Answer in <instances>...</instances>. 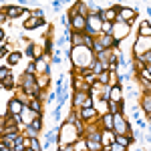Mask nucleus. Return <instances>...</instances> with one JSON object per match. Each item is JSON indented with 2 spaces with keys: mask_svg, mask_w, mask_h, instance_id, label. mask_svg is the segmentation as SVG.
Returning a JSON list of instances; mask_svg holds the SVG:
<instances>
[{
  "mask_svg": "<svg viewBox=\"0 0 151 151\" xmlns=\"http://www.w3.org/2000/svg\"><path fill=\"white\" fill-rule=\"evenodd\" d=\"M50 6H52V8H55V10H58V8H60V2H55V0H52V2H50Z\"/></svg>",
  "mask_w": 151,
  "mask_h": 151,
  "instance_id": "23",
  "label": "nucleus"
},
{
  "mask_svg": "<svg viewBox=\"0 0 151 151\" xmlns=\"http://www.w3.org/2000/svg\"><path fill=\"white\" fill-rule=\"evenodd\" d=\"M60 151H73V147H69V145H67V147H63Z\"/></svg>",
  "mask_w": 151,
  "mask_h": 151,
  "instance_id": "26",
  "label": "nucleus"
},
{
  "mask_svg": "<svg viewBox=\"0 0 151 151\" xmlns=\"http://www.w3.org/2000/svg\"><path fill=\"white\" fill-rule=\"evenodd\" d=\"M117 143H119V145H123V147H125V145H129V141H131V137H123V135H117Z\"/></svg>",
  "mask_w": 151,
  "mask_h": 151,
  "instance_id": "13",
  "label": "nucleus"
},
{
  "mask_svg": "<svg viewBox=\"0 0 151 151\" xmlns=\"http://www.w3.org/2000/svg\"><path fill=\"white\" fill-rule=\"evenodd\" d=\"M147 35H151V26L143 24V26H141V36H147Z\"/></svg>",
  "mask_w": 151,
  "mask_h": 151,
  "instance_id": "17",
  "label": "nucleus"
},
{
  "mask_svg": "<svg viewBox=\"0 0 151 151\" xmlns=\"http://www.w3.org/2000/svg\"><path fill=\"white\" fill-rule=\"evenodd\" d=\"M22 111V103H18L16 99H12L10 101V113H20Z\"/></svg>",
  "mask_w": 151,
  "mask_h": 151,
  "instance_id": "7",
  "label": "nucleus"
},
{
  "mask_svg": "<svg viewBox=\"0 0 151 151\" xmlns=\"http://www.w3.org/2000/svg\"><path fill=\"white\" fill-rule=\"evenodd\" d=\"M75 28H87V24H85V18H83L81 14H75V22H73Z\"/></svg>",
  "mask_w": 151,
  "mask_h": 151,
  "instance_id": "6",
  "label": "nucleus"
},
{
  "mask_svg": "<svg viewBox=\"0 0 151 151\" xmlns=\"http://www.w3.org/2000/svg\"><path fill=\"white\" fill-rule=\"evenodd\" d=\"M26 73H28V75H35V73H36V63H30L28 69H26Z\"/></svg>",
  "mask_w": 151,
  "mask_h": 151,
  "instance_id": "19",
  "label": "nucleus"
},
{
  "mask_svg": "<svg viewBox=\"0 0 151 151\" xmlns=\"http://www.w3.org/2000/svg\"><path fill=\"white\" fill-rule=\"evenodd\" d=\"M28 109H30V111H38V113H40V103H38V101H30V103H28Z\"/></svg>",
  "mask_w": 151,
  "mask_h": 151,
  "instance_id": "15",
  "label": "nucleus"
},
{
  "mask_svg": "<svg viewBox=\"0 0 151 151\" xmlns=\"http://www.w3.org/2000/svg\"><path fill=\"white\" fill-rule=\"evenodd\" d=\"M143 77H151V63L145 67V69H143Z\"/></svg>",
  "mask_w": 151,
  "mask_h": 151,
  "instance_id": "21",
  "label": "nucleus"
},
{
  "mask_svg": "<svg viewBox=\"0 0 151 151\" xmlns=\"http://www.w3.org/2000/svg\"><path fill=\"white\" fill-rule=\"evenodd\" d=\"M0 151H12V149L8 147V145H6V143H2V147H0Z\"/></svg>",
  "mask_w": 151,
  "mask_h": 151,
  "instance_id": "24",
  "label": "nucleus"
},
{
  "mask_svg": "<svg viewBox=\"0 0 151 151\" xmlns=\"http://www.w3.org/2000/svg\"><path fill=\"white\" fill-rule=\"evenodd\" d=\"M20 12H22V8H18V6H10V8L6 10V14H8V16H18Z\"/></svg>",
  "mask_w": 151,
  "mask_h": 151,
  "instance_id": "10",
  "label": "nucleus"
},
{
  "mask_svg": "<svg viewBox=\"0 0 151 151\" xmlns=\"http://www.w3.org/2000/svg\"><path fill=\"white\" fill-rule=\"evenodd\" d=\"M103 18H101V14H91L89 16V24H87V32H97V30H101L103 28V22H101Z\"/></svg>",
  "mask_w": 151,
  "mask_h": 151,
  "instance_id": "1",
  "label": "nucleus"
},
{
  "mask_svg": "<svg viewBox=\"0 0 151 151\" xmlns=\"http://www.w3.org/2000/svg\"><path fill=\"white\" fill-rule=\"evenodd\" d=\"M81 115H83V119H91V117H97V111L93 107H83Z\"/></svg>",
  "mask_w": 151,
  "mask_h": 151,
  "instance_id": "4",
  "label": "nucleus"
},
{
  "mask_svg": "<svg viewBox=\"0 0 151 151\" xmlns=\"http://www.w3.org/2000/svg\"><path fill=\"white\" fill-rule=\"evenodd\" d=\"M2 87H6V89H12V77L8 75L6 79H2Z\"/></svg>",
  "mask_w": 151,
  "mask_h": 151,
  "instance_id": "16",
  "label": "nucleus"
},
{
  "mask_svg": "<svg viewBox=\"0 0 151 151\" xmlns=\"http://www.w3.org/2000/svg\"><path fill=\"white\" fill-rule=\"evenodd\" d=\"M119 99H121V89L111 87V99H109V103H117Z\"/></svg>",
  "mask_w": 151,
  "mask_h": 151,
  "instance_id": "5",
  "label": "nucleus"
},
{
  "mask_svg": "<svg viewBox=\"0 0 151 151\" xmlns=\"http://www.w3.org/2000/svg\"><path fill=\"white\" fill-rule=\"evenodd\" d=\"M113 127L119 131V135H123V133L129 129V125L123 121V117H121V115H115V125H113Z\"/></svg>",
  "mask_w": 151,
  "mask_h": 151,
  "instance_id": "3",
  "label": "nucleus"
},
{
  "mask_svg": "<svg viewBox=\"0 0 151 151\" xmlns=\"http://www.w3.org/2000/svg\"><path fill=\"white\" fill-rule=\"evenodd\" d=\"M8 60H10V65H14V63H18V60H20V55H18V52H12Z\"/></svg>",
  "mask_w": 151,
  "mask_h": 151,
  "instance_id": "18",
  "label": "nucleus"
},
{
  "mask_svg": "<svg viewBox=\"0 0 151 151\" xmlns=\"http://www.w3.org/2000/svg\"><path fill=\"white\" fill-rule=\"evenodd\" d=\"M47 50H48V52L52 50V40H47Z\"/></svg>",
  "mask_w": 151,
  "mask_h": 151,
  "instance_id": "25",
  "label": "nucleus"
},
{
  "mask_svg": "<svg viewBox=\"0 0 151 151\" xmlns=\"http://www.w3.org/2000/svg\"><path fill=\"white\" fill-rule=\"evenodd\" d=\"M14 141H16L14 151H24V139H22V137H18V139H14Z\"/></svg>",
  "mask_w": 151,
  "mask_h": 151,
  "instance_id": "14",
  "label": "nucleus"
},
{
  "mask_svg": "<svg viewBox=\"0 0 151 151\" xmlns=\"http://www.w3.org/2000/svg\"><path fill=\"white\" fill-rule=\"evenodd\" d=\"M57 135H58V129H52V131H48V135H47V141H48V143H52V141H57Z\"/></svg>",
  "mask_w": 151,
  "mask_h": 151,
  "instance_id": "12",
  "label": "nucleus"
},
{
  "mask_svg": "<svg viewBox=\"0 0 151 151\" xmlns=\"http://www.w3.org/2000/svg\"><path fill=\"white\" fill-rule=\"evenodd\" d=\"M113 119H115L113 115H105L103 123H105V127H107V129H113V125H115V121H113Z\"/></svg>",
  "mask_w": 151,
  "mask_h": 151,
  "instance_id": "9",
  "label": "nucleus"
},
{
  "mask_svg": "<svg viewBox=\"0 0 151 151\" xmlns=\"http://www.w3.org/2000/svg\"><path fill=\"white\" fill-rule=\"evenodd\" d=\"M42 22H45V20H40V18H28L24 26H26V28H36L38 24H42Z\"/></svg>",
  "mask_w": 151,
  "mask_h": 151,
  "instance_id": "8",
  "label": "nucleus"
},
{
  "mask_svg": "<svg viewBox=\"0 0 151 151\" xmlns=\"http://www.w3.org/2000/svg\"><path fill=\"white\" fill-rule=\"evenodd\" d=\"M143 109H145V111L151 115V95H147V97L143 99Z\"/></svg>",
  "mask_w": 151,
  "mask_h": 151,
  "instance_id": "11",
  "label": "nucleus"
},
{
  "mask_svg": "<svg viewBox=\"0 0 151 151\" xmlns=\"http://www.w3.org/2000/svg\"><path fill=\"white\" fill-rule=\"evenodd\" d=\"M99 81H101V83H107V73H105V70L99 75Z\"/></svg>",
  "mask_w": 151,
  "mask_h": 151,
  "instance_id": "22",
  "label": "nucleus"
},
{
  "mask_svg": "<svg viewBox=\"0 0 151 151\" xmlns=\"http://www.w3.org/2000/svg\"><path fill=\"white\" fill-rule=\"evenodd\" d=\"M135 14H137V10H131V8H119V16H121V18H117V20L127 22L129 18H133Z\"/></svg>",
  "mask_w": 151,
  "mask_h": 151,
  "instance_id": "2",
  "label": "nucleus"
},
{
  "mask_svg": "<svg viewBox=\"0 0 151 151\" xmlns=\"http://www.w3.org/2000/svg\"><path fill=\"white\" fill-rule=\"evenodd\" d=\"M40 125H42V123H40V119H35V121L30 123V129H40Z\"/></svg>",
  "mask_w": 151,
  "mask_h": 151,
  "instance_id": "20",
  "label": "nucleus"
}]
</instances>
